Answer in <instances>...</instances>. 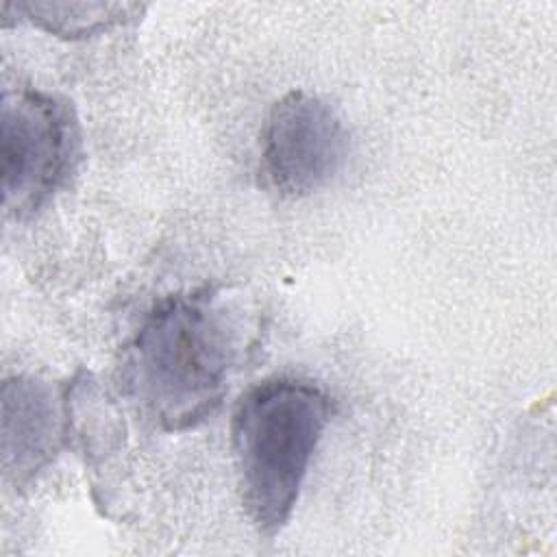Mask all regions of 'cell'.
Segmentation results:
<instances>
[{
  "label": "cell",
  "instance_id": "8992f818",
  "mask_svg": "<svg viewBox=\"0 0 557 557\" xmlns=\"http://www.w3.org/2000/svg\"><path fill=\"white\" fill-rule=\"evenodd\" d=\"M9 7L39 28L70 39L109 30L133 20L139 11L137 4L113 2H20Z\"/></svg>",
  "mask_w": 557,
  "mask_h": 557
},
{
  "label": "cell",
  "instance_id": "5b68a950",
  "mask_svg": "<svg viewBox=\"0 0 557 557\" xmlns=\"http://www.w3.org/2000/svg\"><path fill=\"white\" fill-rule=\"evenodd\" d=\"M70 431L67 396L15 376L2 385V466L17 485L48 466Z\"/></svg>",
  "mask_w": 557,
  "mask_h": 557
},
{
  "label": "cell",
  "instance_id": "3957f363",
  "mask_svg": "<svg viewBox=\"0 0 557 557\" xmlns=\"http://www.w3.org/2000/svg\"><path fill=\"white\" fill-rule=\"evenodd\" d=\"M81 159V128L61 96L39 89L4 91L0 107L2 205L17 220L41 209Z\"/></svg>",
  "mask_w": 557,
  "mask_h": 557
},
{
  "label": "cell",
  "instance_id": "7a4b0ae2",
  "mask_svg": "<svg viewBox=\"0 0 557 557\" xmlns=\"http://www.w3.org/2000/svg\"><path fill=\"white\" fill-rule=\"evenodd\" d=\"M329 420V396L302 379H268L239 398L233 457L244 509L261 535H276L292 518Z\"/></svg>",
  "mask_w": 557,
  "mask_h": 557
},
{
  "label": "cell",
  "instance_id": "6da1fadb",
  "mask_svg": "<svg viewBox=\"0 0 557 557\" xmlns=\"http://www.w3.org/2000/svg\"><path fill=\"white\" fill-rule=\"evenodd\" d=\"M239 337L228 307L209 292L159 302L128 344L124 381L141 411L163 431H187L222 405Z\"/></svg>",
  "mask_w": 557,
  "mask_h": 557
},
{
  "label": "cell",
  "instance_id": "277c9868",
  "mask_svg": "<svg viewBox=\"0 0 557 557\" xmlns=\"http://www.w3.org/2000/svg\"><path fill=\"white\" fill-rule=\"evenodd\" d=\"M348 154V133L315 94L278 98L261 128V176L283 198L309 196L333 181Z\"/></svg>",
  "mask_w": 557,
  "mask_h": 557
}]
</instances>
